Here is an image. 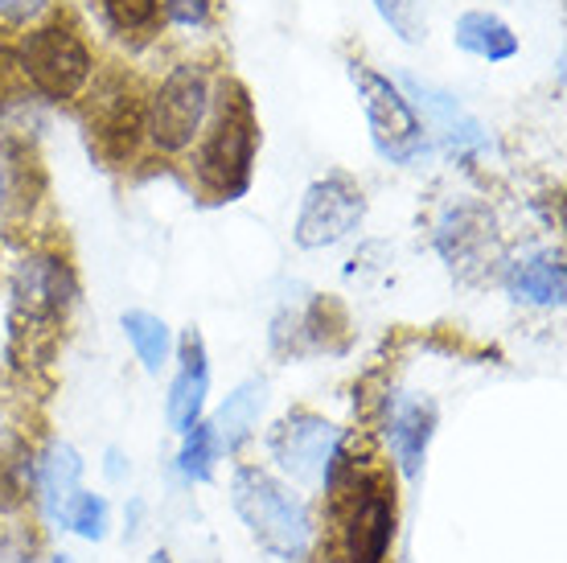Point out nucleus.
<instances>
[{
    "mask_svg": "<svg viewBox=\"0 0 567 563\" xmlns=\"http://www.w3.org/2000/svg\"><path fill=\"white\" fill-rule=\"evenodd\" d=\"M326 490L341 522V563H391L395 547V481L370 452H350V440H338V452L326 469Z\"/></svg>",
    "mask_w": 567,
    "mask_h": 563,
    "instance_id": "1",
    "label": "nucleus"
},
{
    "mask_svg": "<svg viewBox=\"0 0 567 563\" xmlns=\"http://www.w3.org/2000/svg\"><path fill=\"white\" fill-rule=\"evenodd\" d=\"M259 120L251 91L239 79H223L218 95H210V127L194 156V177L210 202H239L251 185L256 165Z\"/></svg>",
    "mask_w": 567,
    "mask_h": 563,
    "instance_id": "2",
    "label": "nucleus"
},
{
    "mask_svg": "<svg viewBox=\"0 0 567 563\" xmlns=\"http://www.w3.org/2000/svg\"><path fill=\"white\" fill-rule=\"evenodd\" d=\"M230 502L243 526L251 531L259 547L280 560H305L312 547V519L309 506L284 481H276L264 469L243 465L230 481Z\"/></svg>",
    "mask_w": 567,
    "mask_h": 563,
    "instance_id": "3",
    "label": "nucleus"
},
{
    "mask_svg": "<svg viewBox=\"0 0 567 563\" xmlns=\"http://www.w3.org/2000/svg\"><path fill=\"white\" fill-rule=\"evenodd\" d=\"M17 66L29 79V86L50 103H66L79 99L83 86L95 74V58L79 38V29L66 21H45V25L29 29L21 45H17Z\"/></svg>",
    "mask_w": 567,
    "mask_h": 563,
    "instance_id": "4",
    "label": "nucleus"
},
{
    "mask_svg": "<svg viewBox=\"0 0 567 563\" xmlns=\"http://www.w3.org/2000/svg\"><path fill=\"white\" fill-rule=\"evenodd\" d=\"M210 71L202 62H182L165 74L156 95L144 108V136L161 153H185L202 136L210 115Z\"/></svg>",
    "mask_w": 567,
    "mask_h": 563,
    "instance_id": "5",
    "label": "nucleus"
},
{
    "mask_svg": "<svg viewBox=\"0 0 567 563\" xmlns=\"http://www.w3.org/2000/svg\"><path fill=\"white\" fill-rule=\"evenodd\" d=\"M350 79H354L358 103H362V112H367L374 149H379L386 161H395V165H412V161L427 156L424 124H420L415 108L408 103V95H403L386 74L370 71L362 62H350Z\"/></svg>",
    "mask_w": 567,
    "mask_h": 563,
    "instance_id": "6",
    "label": "nucleus"
},
{
    "mask_svg": "<svg viewBox=\"0 0 567 563\" xmlns=\"http://www.w3.org/2000/svg\"><path fill=\"white\" fill-rule=\"evenodd\" d=\"M13 338L66 321L74 305L71 264L58 255H25L13 268Z\"/></svg>",
    "mask_w": 567,
    "mask_h": 563,
    "instance_id": "7",
    "label": "nucleus"
},
{
    "mask_svg": "<svg viewBox=\"0 0 567 563\" xmlns=\"http://www.w3.org/2000/svg\"><path fill=\"white\" fill-rule=\"evenodd\" d=\"M362 218H367V194H362V185L354 177H346V173H329V177H321V182H312L305 190L292 239L305 252H321V247L341 243L350 231H358Z\"/></svg>",
    "mask_w": 567,
    "mask_h": 563,
    "instance_id": "8",
    "label": "nucleus"
},
{
    "mask_svg": "<svg viewBox=\"0 0 567 563\" xmlns=\"http://www.w3.org/2000/svg\"><path fill=\"white\" fill-rule=\"evenodd\" d=\"M338 440L341 432L329 420L309 416V411H292L288 420H280L271 428L268 449L292 481H300V485H321L329 461L338 452Z\"/></svg>",
    "mask_w": 567,
    "mask_h": 563,
    "instance_id": "9",
    "label": "nucleus"
},
{
    "mask_svg": "<svg viewBox=\"0 0 567 563\" xmlns=\"http://www.w3.org/2000/svg\"><path fill=\"white\" fill-rule=\"evenodd\" d=\"M395 86L412 95L408 103L415 108V115H424L420 124L432 127L453 156H477V153H485V149H489V136H485L482 120H477L473 112H465V108L456 103V95L440 91L436 83L415 79V74H399Z\"/></svg>",
    "mask_w": 567,
    "mask_h": 563,
    "instance_id": "10",
    "label": "nucleus"
},
{
    "mask_svg": "<svg viewBox=\"0 0 567 563\" xmlns=\"http://www.w3.org/2000/svg\"><path fill=\"white\" fill-rule=\"evenodd\" d=\"M432 432H436V403L432 399L386 395V440H391V452L408 478H420Z\"/></svg>",
    "mask_w": 567,
    "mask_h": 563,
    "instance_id": "11",
    "label": "nucleus"
},
{
    "mask_svg": "<svg viewBox=\"0 0 567 563\" xmlns=\"http://www.w3.org/2000/svg\"><path fill=\"white\" fill-rule=\"evenodd\" d=\"M436 247H440V255L449 259L453 272L482 268V259H489L497 247L494 214L485 211V206H473V202L449 211L436 231Z\"/></svg>",
    "mask_w": 567,
    "mask_h": 563,
    "instance_id": "12",
    "label": "nucleus"
},
{
    "mask_svg": "<svg viewBox=\"0 0 567 563\" xmlns=\"http://www.w3.org/2000/svg\"><path fill=\"white\" fill-rule=\"evenodd\" d=\"M177 379L169 387V423L173 432H189L194 423L202 420V408H206V391H210V367H206V341H202L198 329H185L182 346H177Z\"/></svg>",
    "mask_w": 567,
    "mask_h": 563,
    "instance_id": "13",
    "label": "nucleus"
},
{
    "mask_svg": "<svg viewBox=\"0 0 567 563\" xmlns=\"http://www.w3.org/2000/svg\"><path fill=\"white\" fill-rule=\"evenodd\" d=\"M506 288H511L514 300H526V305H564L567 296V272H564V252L559 247H547V252H535L518 259L511 272H506Z\"/></svg>",
    "mask_w": 567,
    "mask_h": 563,
    "instance_id": "14",
    "label": "nucleus"
},
{
    "mask_svg": "<svg viewBox=\"0 0 567 563\" xmlns=\"http://www.w3.org/2000/svg\"><path fill=\"white\" fill-rule=\"evenodd\" d=\"M264 399H268V382L264 379H247L243 387L227 395V403L218 408V416L210 420L214 428V440H218V452L227 449L235 452L243 440L256 432L259 423V411H264Z\"/></svg>",
    "mask_w": 567,
    "mask_h": 563,
    "instance_id": "15",
    "label": "nucleus"
},
{
    "mask_svg": "<svg viewBox=\"0 0 567 563\" xmlns=\"http://www.w3.org/2000/svg\"><path fill=\"white\" fill-rule=\"evenodd\" d=\"M456 50L482 58V62H511L518 54V33L494 13H461L453 29Z\"/></svg>",
    "mask_w": 567,
    "mask_h": 563,
    "instance_id": "16",
    "label": "nucleus"
},
{
    "mask_svg": "<svg viewBox=\"0 0 567 563\" xmlns=\"http://www.w3.org/2000/svg\"><path fill=\"white\" fill-rule=\"evenodd\" d=\"M136 132H144V108L128 91L103 95L100 103H95V141L103 144V153H112V156L132 153Z\"/></svg>",
    "mask_w": 567,
    "mask_h": 563,
    "instance_id": "17",
    "label": "nucleus"
},
{
    "mask_svg": "<svg viewBox=\"0 0 567 563\" xmlns=\"http://www.w3.org/2000/svg\"><path fill=\"white\" fill-rule=\"evenodd\" d=\"M120 325H124V334H128L132 350H136V358L144 362V370H148V375H161L165 358H169V325L161 321L156 313H144V309L124 313Z\"/></svg>",
    "mask_w": 567,
    "mask_h": 563,
    "instance_id": "18",
    "label": "nucleus"
},
{
    "mask_svg": "<svg viewBox=\"0 0 567 563\" xmlns=\"http://www.w3.org/2000/svg\"><path fill=\"white\" fill-rule=\"evenodd\" d=\"M79 478H83V461H79V452L71 444H54V449L45 452L42 461V493H45V506L50 514L62 510V502L79 490Z\"/></svg>",
    "mask_w": 567,
    "mask_h": 563,
    "instance_id": "19",
    "label": "nucleus"
},
{
    "mask_svg": "<svg viewBox=\"0 0 567 563\" xmlns=\"http://www.w3.org/2000/svg\"><path fill=\"white\" fill-rule=\"evenodd\" d=\"M58 519L66 522L74 535H83L86 543H100V539L107 535V502H103V498H95V493L74 490L71 498L62 502Z\"/></svg>",
    "mask_w": 567,
    "mask_h": 563,
    "instance_id": "20",
    "label": "nucleus"
},
{
    "mask_svg": "<svg viewBox=\"0 0 567 563\" xmlns=\"http://www.w3.org/2000/svg\"><path fill=\"white\" fill-rule=\"evenodd\" d=\"M374 9L399 42L420 45L427 38V0H374Z\"/></svg>",
    "mask_w": 567,
    "mask_h": 563,
    "instance_id": "21",
    "label": "nucleus"
},
{
    "mask_svg": "<svg viewBox=\"0 0 567 563\" xmlns=\"http://www.w3.org/2000/svg\"><path fill=\"white\" fill-rule=\"evenodd\" d=\"M214 457H218V440H214V428L198 420L194 428H189V432H185V444H182V457H177V469H182L189 481H210Z\"/></svg>",
    "mask_w": 567,
    "mask_h": 563,
    "instance_id": "22",
    "label": "nucleus"
},
{
    "mask_svg": "<svg viewBox=\"0 0 567 563\" xmlns=\"http://www.w3.org/2000/svg\"><path fill=\"white\" fill-rule=\"evenodd\" d=\"M103 9L112 17L115 29H124V33H136V29H148L156 17V0H103Z\"/></svg>",
    "mask_w": 567,
    "mask_h": 563,
    "instance_id": "23",
    "label": "nucleus"
},
{
    "mask_svg": "<svg viewBox=\"0 0 567 563\" xmlns=\"http://www.w3.org/2000/svg\"><path fill=\"white\" fill-rule=\"evenodd\" d=\"M165 17H169L173 25H185V29H202L210 21V0H156Z\"/></svg>",
    "mask_w": 567,
    "mask_h": 563,
    "instance_id": "24",
    "label": "nucleus"
},
{
    "mask_svg": "<svg viewBox=\"0 0 567 563\" xmlns=\"http://www.w3.org/2000/svg\"><path fill=\"white\" fill-rule=\"evenodd\" d=\"M45 9H50V0H0V17H4V21H17V25L42 17Z\"/></svg>",
    "mask_w": 567,
    "mask_h": 563,
    "instance_id": "25",
    "label": "nucleus"
},
{
    "mask_svg": "<svg viewBox=\"0 0 567 563\" xmlns=\"http://www.w3.org/2000/svg\"><path fill=\"white\" fill-rule=\"evenodd\" d=\"M153 563H169V555H165V551H156V555H153Z\"/></svg>",
    "mask_w": 567,
    "mask_h": 563,
    "instance_id": "26",
    "label": "nucleus"
},
{
    "mask_svg": "<svg viewBox=\"0 0 567 563\" xmlns=\"http://www.w3.org/2000/svg\"><path fill=\"white\" fill-rule=\"evenodd\" d=\"M0 202H4V165H0Z\"/></svg>",
    "mask_w": 567,
    "mask_h": 563,
    "instance_id": "27",
    "label": "nucleus"
},
{
    "mask_svg": "<svg viewBox=\"0 0 567 563\" xmlns=\"http://www.w3.org/2000/svg\"><path fill=\"white\" fill-rule=\"evenodd\" d=\"M0 79H4V50H0Z\"/></svg>",
    "mask_w": 567,
    "mask_h": 563,
    "instance_id": "28",
    "label": "nucleus"
},
{
    "mask_svg": "<svg viewBox=\"0 0 567 563\" xmlns=\"http://www.w3.org/2000/svg\"><path fill=\"white\" fill-rule=\"evenodd\" d=\"M50 563H71V560H66V555H54V560H50Z\"/></svg>",
    "mask_w": 567,
    "mask_h": 563,
    "instance_id": "29",
    "label": "nucleus"
}]
</instances>
